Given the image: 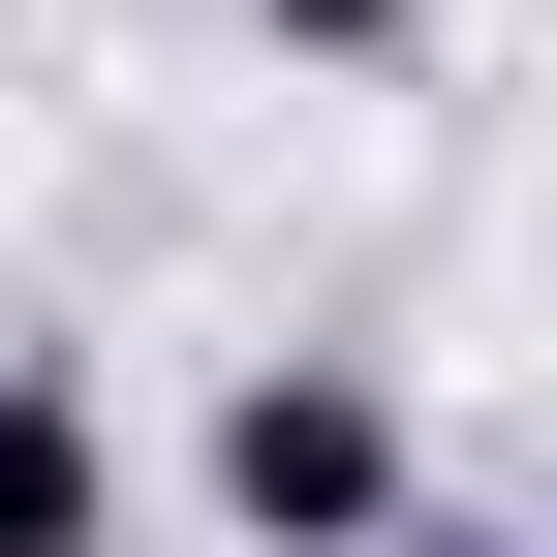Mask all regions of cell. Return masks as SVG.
<instances>
[{"mask_svg":"<svg viewBox=\"0 0 557 557\" xmlns=\"http://www.w3.org/2000/svg\"><path fill=\"white\" fill-rule=\"evenodd\" d=\"M278 62H310V94H372V62H434V0H248Z\"/></svg>","mask_w":557,"mask_h":557,"instance_id":"3","label":"cell"},{"mask_svg":"<svg viewBox=\"0 0 557 557\" xmlns=\"http://www.w3.org/2000/svg\"><path fill=\"white\" fill-rule=\"evenodd\" d=\"M186 496H218V557H372L403 496H434V434H403L372 341H248L218 434H186Z\"/></svg>","mask_w":557,"mask_h":557,"instance_id":"1","label":"cell"},{"mask_svg":"<svg viewBox=\"0 0 557 557\" xmlns=\"http://www.w3.org/2000/svg\"><path fill=\"white\" fill-rule=\"evenodd\" d=\"M372 557H527V527H465V496H403V527H372Z\"/></svg>","mask_w":557,"mask_h":557,"instance_id":"4","label":"cell"},{"mask_svg":"<svg viewBox=\"0 0 557 557\" xmlns=\"http://www.w3.org/2000/svg\"><path fill=\"white\" fill-rule=\"evenodd\" d=\"M0 557H124V434L62 341H0Z\"/></svg>","mask_w":557,"mask_h":557,"instance_id":"2","label":"cell"}]
</instances>
